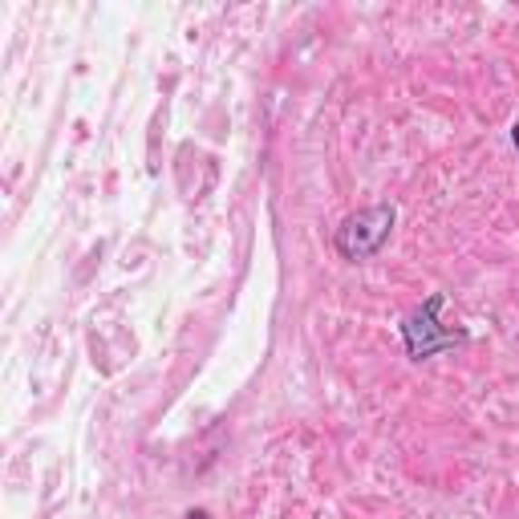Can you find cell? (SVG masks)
<instances>
[{
    "label": "cell",
    "mask_w": 519,
    "mask_h": 519,
    "mask_svg": "<svg viewBox=\"0 0 519 519\" xmlns=\"http://www.w3.org/2000/svg\"><path fill=\"white\" fill-rule=\"evenodd\" d=\"M512 146H515V151H519V122L512 126Z\"/></svg>",
    "instance_id": "cell-4"
},
{
    "label": "cell",
    "mask_w": 519,
    "mask_h": 519,
    "mask_svg": "<svg viewBox=\"0 0 519 519\" xmlns=\"http://www.w3.org/2000/svg\"><path fill=\"white\" fill-rule=\"evenodd\" d=\"M183 519H211V515H207V512H187Z\"/></svg>",
    "instance_id": "cell-3"
},
{
    "label": "cell",
    "mask_w": 519,
    "mask_h": 519,
    "mask_svg": "<svg viewBox=\"0 0 519 519\" xmlns=\"http://www.w3.org/2000/svg\"><path fill=\"white\" fill-rule=\"evenodd\" d=\"M394 223H397V207L394 203H374V207H361V211L345 215L341 228L333 231L337 256L349 260V264L374 260L386 248V240L394 236Z\"/></svg>",
    "instance_id": "cell-1"
},
{
    "label": "cell",
    "mask_w": 519,
    "mask_h": 519,
    "mask_svg": "<svg viewBox=\"0 0 519 519\" xmlns=\"http://www.w3.org/2000/svg\"><path fill=\"white\" fill-rule=\"evenodd\" d=\"M443 305H446V297L443 292H435V297H426L402 321V341H406V353H410L414 361H430V357H438V353H451V349H458V345L471 341L466 328H446L443 321H438Z\"/></svg>",
    "instance_id": "cell-2"
}]
</instances>
